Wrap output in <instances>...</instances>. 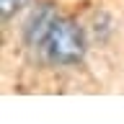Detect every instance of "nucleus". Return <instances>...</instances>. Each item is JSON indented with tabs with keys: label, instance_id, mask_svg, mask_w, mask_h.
Wrapping results in <instances>:
<instances>
[{
	"label": "nucleus",
	"instance_id": "nucleus-2",
	"mask_svg": "<svg viewBox=\"0 0 124 124\" xmlns=\"http://www.w3.org/2000/svg\"><path fill=\"white\" fill-rule=\"evenodd\" d=\"M54 18H57V13H54V8L44 5V8H39L36 13L31 16V21L29 26H26V39H29V44H44V39L46 34H49V29H52V23Z\"/></svg>",
	"mask_w": 124,
	"mask_h": 124
},
{
	"label": "nucleus",
	"instance_id": "nucleus-1",
	"mask_svg": "<svg viewBox=\"0 0 124 124\" xmlns=\"http://www.w3.org/2000/svg\"><path fill=\"white\" fill-rule=\"evenodd\" d=\"M41 46H44L46 57L57 65H75L83 60V52H85V41L78 23L72 18H60V16L54 18Z\"/></svg>",
	"mask_w": 124,
	"mask_h": 124
},
{
	"label": "nucleus",
	"instance_id": "nucleus-3",
	"mask_svg": "<svg viewBox=\"0 0 124 124\" xmlns=\"http://www.w3.org/2000/svg\"><path fill=\"white\" fill-rule=\"evenodd\" d=\"M21 3H23V0H0V5H3V16L8 18L13 10H18V8H21Z\"/></svg>",
	"mask_w": 124,
	"mask_h": 124
}]
</instances>
